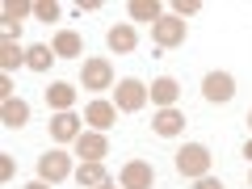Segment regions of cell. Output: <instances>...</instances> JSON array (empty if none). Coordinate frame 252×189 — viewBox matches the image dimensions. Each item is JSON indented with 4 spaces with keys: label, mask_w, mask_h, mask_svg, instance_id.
I'll list each match as a JSON object with an SVG mask.
<instances>
[{
    "label": "cell",
    "mask_w": 252,
    "mask_h": 189,
    "mask_svg": "<svg viewBox=\"0 0 252 189\" xmlns=\"http://www.w3.org/2000/svg\"><path fill=\"white\" fill-rule=\"evenodd\" d=\"M51 59H59V55H55V46H46V42H38V46H30V51H26V63L34 67V72H46Z\"/></svg>",
    "instance_id": "obj_21"
},
{
    "label": "cell",
    "mask_w": 252,
    "mask_h": 189,
    "mask_svg": "<svg viewBox=\"0 0 252 189\" xmlns=\"http://www.w3.org/2000/svg\"><path fill=\"white\" fill-rule=\"evenodd\" d=\"M0 122H4V126H13V130H21V126L30 122V105H26L21 97H9L4 105H0Z\"/></svg>",
    "instance_id": "obj_15"
},
{
    "label": "cell",
    "mask_w": 252,
    "mask_h": 189,
    "mask_svg": "<svg viewBox=\"0 0 252 189\" xmlns=\"http://www.w3.org/2000/svg\"><path fill=\"white\" fill-rule=\"evenodd\" d=\"M198 189H223V181H219V177H210V172H206V177H198Z\"/></svg>",
    "instance_id": "obj_25"
},
{
    "label": "cell",
    "mask_w": 252,
    "mask_h": 189,
    "mask_svg": "<svg viewBox=\"0 0 252 189\" xmlns=\"http://www.w3.org/2000/svg\"><path fill=\"white\" fill-rule=\"evenodd\" d=\"M114 105L122 109V114H135V109L147 105V84L143 80H118L114 89Z\"/></svg>",
    "instance_id": "obj_5"
},
{
    "label": "cell",
    "mask_w": 252,
    "mask_h": 189,
    "mask_svg": "<svg viewBox=\"0 0 252 189\" xmlns=\"http://www.w3.org/2000/svg\"><path fill=\"white\" fill-rule=\"evenodd\" d=\"M84 122H89L93 130H109V126L118 122V105H109V101H93V105L84 109Z\"/></svg>",
    "instance_id": "obj_13"
},
{
    "label": "cell",
    "mask_w": 252,
    "mask_h": 189,
    "mask_svg": "<svg viewBox=\"0 0 252 189\" xmlns=\"http://www.w3.org/2000/svg\"><path fill=\"white\" fill-rule=\"evenodd\" d=\"M198 9H202L198 0H177V4H172V13H177L181 21H185V17H193V13H198Z\"/></svg>",
    "instance_id": "obj_23"
},
{
    "label": "cell",
    "mask_w": 252,
    "mask_h": 189,
    "mask_svg": "<svg viewBox=\"0 0 252 189\" xmlns=\"http://www.w3.org/2000/svg\"><path fill=\"white\" fill-rule=\"evenodd\" d=\"M147 97H152V105H160V109H172V105H177V97H181V84L172 80V76H160V80H152Z\"/></svg>",
    "instance_id": "obj_11"
},
{
    "label": "cell",
    "mask_w": 252,
    "mask_h": 189,
    "mask_svg": "<svg viewBox=\"0 0 252 189\" xmlns=\"http://www.w3.org/2000/svg\"><path fill=\"white\" fill-rule=\"evenodd\" d=\"M13 97V76H0V101Z\"/></svg>",
    "instance_id": "obj_26"
},
{
    "label": "cell",
    "mask_w": 252,
    "mask_h": 189,
    "mask_svg": "<svg viewBox=\"0 0 252 189\" xmlns=\"http://www.w3.org/2000/svg\"><path fill=\"white\" fill-rule=\"evenodd\" d=\"M26 189H51V185H46V181H30Z\"/></svg>",
    "instance_id": "obj_27"
},
{
    "label": "cell",
    "mask_w": 252,
    "mask_h": 189,
    "mask_svg": "<svg viewBox=\"0 0 252 189\" xmlns=\"http://www.w3.org/2000/svg\"><path fill=\"white\" fill-rule=\"evenodd\" d=\"M34 17L38 21H59V4H55V0H38V4H34Z\"/></svg>",
    "instance_id": "obj_22"
},
{
    "label": "cell",
    "mask_w": 252,
    "mask_h": 189,
    "mask_svg": "<svg viewBox=\"0 0 252 189\" xmlns=\"http://www.w3.org/2000/svg\"><path fill=\"white\" fill-rule=\"evenodd\" d=\"M152 38H156V46H164V51H168V46H181V42L189 38V26L177 17V13H164V17L152 26Z\"/></svg>",
    "instance_id": "obj_2"
},
{
    "label": "cell",
    "mask_w": 252,
    "mask_h": 189,
    "mask_svg": "<svg viewBox=\"0 0 252 189\" xmlns=\"http://www.w3.org/2000/svg\"><path fill=\"white\" fill-rule=\"evenodd\" d=\"M202 97L215 101V105H227V101L235 97V80H231V72H210L206 80H202Z\"/></svg>",
    "instance_id": "obj_6"
},
{
    "label": "cell",
    "mask_w": 252,
    "mask_h": 189,
    "mask_svg": "<svg viewBox=\"0 0 252 189\" xmlns=\"http://www.w3.org/2000/svg\"><path fill=\"white\" fill-rule=\"evenodd\" d=\"M248 181H252V177H248Z\"/></svg>",
    "instance_id": "obj_31"
},
{
    "label": "cell",
    "mask_w": 252,
    "mask_h": 189,
    "mask_svg": "<svg viewBox=\"0 0 252 189\" xmlns=\"http://www.w3.org/2000/svg\"><path fill=\"white\" fill-rule=\"evenodd\" d=\"M21 63H26V51L17 46V38H4V42H0V67H4V76H9L13 67H21Z\"/></svg>",
    "instance_id": "obj_19"
},
{
    "label": "cell",
    "mask_w": 252,
    "mask_h": 189,
    "mask_svg": "<svg viewBox=\"0 0 252 189\" xmlns=\"http://www.w3.org/2000/svg\"><path fill=\"white\" fill-rule=\"evenodd\" d=\"M72 177V156L59 152V147H51L46 156H38V181H46V185H55V181Z\"/></svg>",
    "instance_id": "obj_3"
},
{
    "label": "cell",
    "mask_w": 252,
    "mask_h": 189,
    "mask_svg": "<svg viewBox=\"0 0 252 189\" xmlns=\"http://www.w3.org/2000/svg\"><path fill=\"white\" fill-rule=\"evenodd\" d=\"M244 156H248V160H252V139H248V143H244Z\"/></svg>",
    "instance_id": "obj_28"
},
{
    "label": "cell",
    "mask_w": 252,
    "mask_h": 189,
    "mask_svg": "<svg viewBox=\"0 0 252 189\" xmlns=\"http://www.w3.org/2000/svg\"><path fill=\"white\" fill-rule=\"evenodd\" d=\"M34 13V4H26V0H4L0 4V21H4V38H17L21 34V21Z\"/></svg>",
    "instance_id": "obj_8"
},
{
    "label": "cell",
    "mask_w": 252,
    "mask_h": 189,
    "mask_svg": "<svg viewBox=\"0 0 252 189\" xmlns=\"http://www.w3.org/2000/svg\"><path fill=\"white\" fill-rule=\"evenodd\" d=\"M80 135H84V130H80V118H76L72 109L51 118V139H55V143H76Z\"/></svg>",
    "instance_id": "obj_10"
},
{
    "label": "cell",
    "mask_w": 252,
    "mask_h": 189,
    "mask_svg": "<svg viewBox=\"0 0 252 189\" xmlns=\"http://www.w3.org/2000/svg\"><path fill=\"white\" fill-rule=\"evenodd\" d=\"M101 189H118V185H114V181H109V185H101Z\"/></svg>",
    "instance_id": "obj_29"
},
{
    "label": "cell",
    "mask_w": 252,
    "mask_h": 189,
    "mask_svg": "<svg viewBox=\"0 0 252 189\" xmlns=\"http://www.w3.org/2000/svg\"><path fill=\"white\" fill-rule=\"evenodd\" d=\"M152 130H156L160 139H172V135H181V130H185V114H181L177 105H172V109H160V114L152 118Z\"/></svg>",
    "instance_id": "obj_12"
},
{
    "label": "cell",
    "mask_w": 252,
    "mask_h": 189,
    "mask_svg": "<svg viewBox=\"0 0 252 189\" xmlns=\"http://www.w3.org/2000/svg\"><path fill=\"white\" fill-rule=\"evenodd\" d=\"M51 46H55V55H59V59H76V55H84V42H80V34H76V30H59Z\"/></svg>",
    "instance_id": "obj_16"
},
{
    "label": "cell",
    "mask_w": 252,
    "mask_h": 189,
    "mask_svg": "<svg viewBox=\"0 0 252 189\" xmlns=\"http://www.w3.org/2000/svg\"><path fill=\"white\" fill-rule=\"evenodd\" d=\"M46 105H51L55 114H67V109L76 105V89L67 80H55L51 89H46Z\"/></svg>",
    "instance_id": "obj_14"
},
{
    "label": "cell",
    "mask_w": 252,
    "mask_h": 189,
    "mask_svg": "<svg viewBox=\"0 0 252 189\" xmlns=\"http://www.w3.org/2000/svg\"><path fill=\"white\" fill-rule=\"evenodd\" d=\"M76 156H80V164H101V160L109 156L105 135H101V130H89V135H80V139H76Z\"/></svg>",
    "instance_id": "obj_7"
},
{
    "label": "cell",
    "mask_w": 252,
    "mask_h": 189,
    "mask_svg": "<svg viewBox=\"0 0 252 189\" xmlns=\"http://www.w3.org/2000/svg\"><path fill=\"white\" fill-rule=\"evenodd\" d=\"M130 17L135 21H160L164 17V9H160V0H130Z\"/></svg>",
    "instance_id": "obj_20"
},
{
    "label": "cell",
    "mask_w": 252,
    "mask_h": 189,
    "mask_svg": "<svg viewBox=\"0 0 252 189\" xmlns=\"http://www.w3.org/2000/svg\"><path fill=\"white\" fill-rule=\"evenodd\" d=\"M76 181H80V189H101V185H109V172H105V164H80Z\"/></svg>",
    "instance_id": "obj_18"
},
{
    "label": "cell",
    "mask_w": 252,
    "mask_h": 189,
    "mask_svg": "<svg viewBox=\"0 0 252 189\" xmlns=\"http://www.w3.org/2000/svg\"><path fill=\"white\" fill-rule=\"evenodd\" d=\"M13 172H17V164H13V156H0V177L13 181Z\"/></svg>",
    "instance_id": "obj_24"
},
{
    "label": "cell",
    "mask_w": 252,
    "mask_h": 189,
    "mask_svg": "<svg viewBox=\"0 0 252 189\" xmlns=\"http://www.w3.org/2000/svg\"><path fill=\"white\" fill-rule=\"evenodd\" d=\"M80 84L89 93H105L114 89V67H109V59H84L80 67Z\"/></svg>",
    "instance_id": "obj_4"
},
{
    "label": "cell",
    "mask_w": 252,
    "mask_h": 189,
    "mask_svg": "<svg viewBox=\"0 0 252 189\" xmlns=\"http://www.w3.org/2000/svg\"><path fill=\"white\" fill-rule=\"evenodd\" d=\"M248 122H252V109H248Z\"/></svg>",
    "instance_id": "obj_30"
},
{
    "label": "cell",
    "mask_w": 252,
    "mask_h": 189,
    "mask_svg": "<svg viewBox=\"0 0 252 189\" xmlns=\"http://www.w3.org/2000/svg\"><path fill=\"white\" fill-rule=\"evenodd\" d=\"M105 42H109V51L126 55V51H135L139 34H135V26H114V30H109V34H105Z\"/></svg>",
    "instance_id": "obj_17"
},
{
    "label": "cell",
    "mask_w": 252,
    "mask_h": 189,
    "mask_svg": "<svg viewBox=\"0 0 252 189\" xmlns=\"http://www.w3.org/2000/svg\"><path fill=\"white\" fill-rule=\"evenodd\" d=\"M152 185H156V168L147 160L122 164V189H152Z\"/></svg>",
    "instance_id": "obj_9"
},
{
    "label": "cell",
    "mask_w": 252,
    "mask_h": 189,
    "mask_svg": "<svg viewBox=\"0 0 252 189\" xmlns=\"http://www.w3.org/2000/svg\"><path fill=\"white\" fill-rule=\"evenodd\" d=\"M172 164H177L181 177H193V181H198V177H206V172H210V152H206L202 143H185Z\"/></svg>",
    "instance_id": "obj_1"
}]
</instances>
